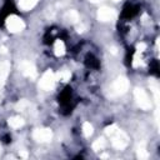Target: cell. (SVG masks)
Returning a JSON list of instances; mask_svg holds the SVG:
<instances>
[{"label": "cell", "instance_id": "cell-1", "mask_svg": "<svg viewBox=\"0 0 160 160\" xmlns=\"http://www.w3.org/2000/svg\"><path fill=\"white\" fill-rule=\"evenodd\" d=\"M59 106L60 110L65 114H69L72 111V109L76 106V98L70 86H65L60 94H59Z\"/></svg>", "mask_w": 160, "mask_h": 160}]
</instances>
